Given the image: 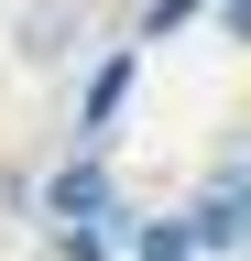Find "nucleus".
Here are the masks:
<instances>
[{
	"label": "nucleus",
	"mask_w": 251,
	"mask_h": 261,
	"mask_svg": "<svg viewBox=\"0 0 251 261\" xmlns=\"http://www.w3.org/2000/svg\"><path fill=\"white\" fill-rule=\"evenodd\" d=\"M197 11H208V0H153V11H142V33L164 44V33H175V22H197Z\"/></svg>",
	"instance_id": "3"
},
{
	"label": "nucleus",
	"mask_w": 251,
	"mask_h": 261,
	"mask_svg": "<svg viewBox=\"0 0 251 261\" xmlns=\"http://www.w3.org/2000/svg\"><path fill=\"white\" fill-rule=\"evenodd\" d=\"M120 98H131V55H109L99 76H87V98H77V130H87V142H99V130L120 120Z\"/></svg>",
	"instance_id": "2"
},
{
	"label": "nucleus",
	"mask_w": 251,
	"mask_h": 261,
	"mask_svg": "<svg viewBox=\"0 0 251 261\" xmlns=\"http://www.w3.org/2000/svg\"><path fill=\"white\" fill-rule=\"evenodd\" d=\"M44 207H55V228H120V196H109V163L99 152H77L66 174L44 185Z\"/></svg>",
	"instance_id": "1"
}]
</instances>
